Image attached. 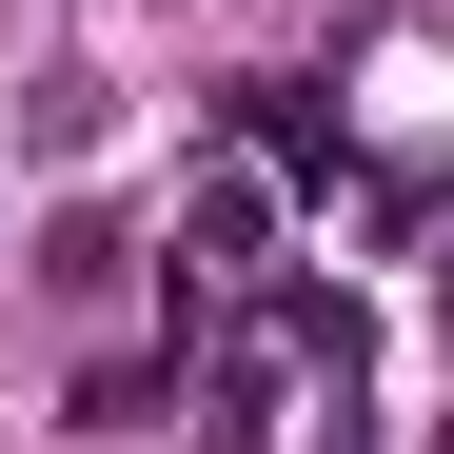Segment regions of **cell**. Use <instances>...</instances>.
I'll use <instances>...</instances> for the list:
<instances>
[{
  "label": "cell",
  "mask_w": 454,
  "mask_h": 454,
  "mask_svg": "<svg viewBox=\"0 0 454 454\" xmlns=\"http://www.w3.org/2000/svg\"><path fill=\"white\" fill-rule=\"evenodd\" d=\"M257 238H277V178H198V257H217V277H238Z\"/></svg>",
  "instance_id": "1"
},
{
  "label": "cell",
  "mask_w": 454,
  "mask_h": 454,
  "mask_svg": "<svg viewBox=\"0 0 454 454\" xmlns=\"http://www.w3.org/2000/svg\"><path fill=\"white\" fill-rule=\"evenodd\" d=\"M198 434H217V454H257V434H277V356H217V415H198Z\"/></svg>",
  "instance_id": "2"
}]
</instances>
